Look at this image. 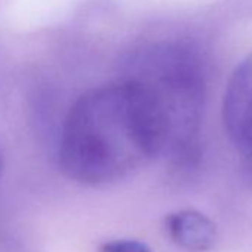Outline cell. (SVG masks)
<instances>
[{"mask_svg":"<svg viewBox=\"0 0 252 252\" xmlns=\"http://www.w3.org/2000/svg\"><path fill=\"white\" fill-rule=\"evenodd\" d=\"M163 92L143 76L105 83L70 108L60 138L64 174L86 186L128 178L172 147Z\"/></svg>","mask_w":252,"mask_h":252,"instance_id":"obj_1","label":"cell"},{"mask_svg":"<svg viewBox=\"0 0 252 252\" xmlns=\"http://www.w3.org/2000/svg\"><path fill=\"white\" fill-rule=\"evenodd\" d=\"M2 169H3V160H2V153H0V174H2Z\"/></svg>","mask_w":252,"mask_h":252,"instance_id":"obj_5","label":"cell"},{"mask_svg":"<svg viewBox=\"0 0 252 252\" xmlns=\"http://www.w3.org/2000/svg\"><path fill=\"white\" fill-rule=\"evenodd\" d=\"M101 252H150V249L137 240H113L105 243Z\"/></svg>","mask_w":252,"mask_h":252,"instance_id":"obj_4","label":"cell"},{"mask_svg":"<svg viewBox=\"0 0 252 252\" xmlns=\"http://www.w3.org/2000/svg\"><path fill=\"white\" fill-rule=\"evenodd\" d=\"M165 227L171 240L189 252H208L218 239L215 222L194 209H183L165 218Z\"/></svg>","mask_w":252,"mask_h":252,"instance_id":"obj_3","label":"cell"},{"mask_svg":"<svg viewBox=\"0 0 252 252\" xmlns=\"http://www.w3.org/2000/svg\"><path fill=\"white\" fill-rule=\"evenodd\" d=\"M222 120L245 174L252 181V54L237 64L228 79Z\"/></svg>","mask_w":252,"mask_h":252,"instance_id":"obj_2","label":"cell"}]
</instances>
